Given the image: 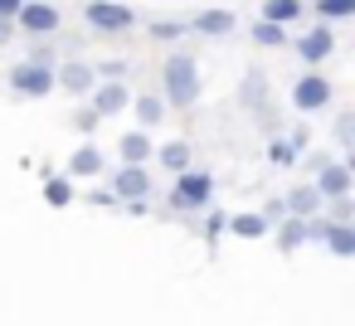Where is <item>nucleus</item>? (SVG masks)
Listing matches in <instances>:
<instances>
[{"label": "nucleus", "instance_id": "obj_1", "mask_svg": "<svg viewBox=\"0 0 355 326\" xmlns=\"http://www.w3.org/2000/svg\"><path fill=\"white\" fill-rule=\"evenodd\" d=\"M161 103L166 108H195V98H200V64L190 59V54H171L166 64H161Z\"/></svg>", "mask_w": 355, "mask_h": 326}, {"label": "nucleus", "instance_id": "obj_2", "mask_svg": "<svg viewBox=\"0 0 355 326\" xmlns=\"http://www.w3.org/2000/svg\"><path fill=\"white\" fill-rule=\"evenodd\" d=\"M209 200H214V175L209 171H180L175 175V185H171V209H180V214H200V209H209Z\"/></svg>", "mask_w": 355, "mask_h": 326}, {"label": "nucleus", "instance_id": "obj_3", "mask_svg": "<svg viewBox=\"0 0 355 326\" xmlns=\"http://www.w3.org/2000/svg\"><path fill=\"white\" fill-rule=\"evenodd\" d=\"M6 83H10V93H20V98H49V93H54V64L20 59V64H10Z\"/></svg>", "mask_w": 355, "mask_h": 326}, {"label": "nucleus", "instance_id": "obj_4", "mask_svg": "<svg viewBox=\"0 0 355 326\" xmlns=\"http://www.w3.org/2000/svg\"><path fill=\"white\" fill-rule=\"evenodd\" d=\"M83 20H88V30H98V35H127V30L137 25V15H132L127 6H117V0H88V6H83Z\"/></svg>", "mask_w": 355, "mask_h": 326}, {"label": "nucleus", "instance_id": "obj_5", "mask_svg": "<svg viewBox=\"0 0 355 326\" xmlns=\"http://www.w3.org/2000/svg\"><path fill=\"white\" fill-rule=\"evenodd\" d=\"M59 25H64V15H59V6H49V0H25L20 15H15V30H25L35 40H54Z\"/></svg>", "mask_w": 355, "mask_h": 326}, {"label": "nucleus", "instance_id": "obj_6", "mask_svg": "<svg viewBox=\"0 0 355 326\" xmlns=\"http://www.w3.org/2000/svg\"><path fill=\"white\" fill-rule=\"evenodd\" d=\"M331 98H336V88H331V78H321L316 69L311 74H302L297 83H292V108L306 117V112H321V108H331Z\"/></svg>", "mask_w": 355, "mask_h": 326}, {"label": "nucleus", "instance_id": "obj_7", "mask_svg": "<svg viewBox=\"0 0 355 326\" xmlns=\"http://www.w3.org/2000/svg\"><path fill=\"white\" fill-rule=\"evenodd\" d=\"M306 234L316 243L331 248V258H355V224H336V219H306Z\"/></svg>", "mask_w": 355, "mask_h": 326}, {"label": "nucleus", "instance_id": "obj_8", "mask_svg": "<svg viewBox=\"0 0 355 326\" xmlns=\"http://www.w3.org/2000/svg\"><path fill=\"white\" fill-rule=\"evenodd\" d=\"M93 83H98V74H93L88 59H64V64L54 69V88H64V93H73V98H88Z\"/></svg>", "mask_w": 355, "mask_h": 326}, {"label": "nucleus", "instance_id": "obj_9", "mask_svg": "<svg viewBox=\"0 0 355 326\" xmlns=\"http://www.w3.org/2000/svg\"><path fill=\"white\" fill-rule=\"evenodd\" d=\"M311 185H316V195H321V205H326V200H340V195H350L355 175H350V166H345V161H321Z\"/></svg>", "mask_w": 355, "mask_h": 326}, {"label": "nucleus", "instance_id": "obj_10", "mask_svg": "<svg viewBox=\"0 0 355 326\" xmlns=\"http://www.w3.org/2000/svg\"><path fill=\"white\" fill-rule=\"evenodd\" d=\"M336 54V35H331V25H311L302 40H297V59L306 64V69H316V64H326Z\"/></svg>", "mask_w": 355, "mask_h": 326}, {"label": "nucleus", "instance_id": "obj_11", "mask_svg": "<svg viewBox=\"0 0 355 326\" xmlns=\"http://www.w3.org/2000/svg\"><path fill=\"white\" fill-rule=\"evenodd\" d=\"M146 195H151V171L146 166H122L112 175V200L132 205V200H146Z\"/></svg>", "mask_w": 355, "mask_h": 326}, {"label": "nucleus", "instance_id": "obj_12", "mask_svg": "<svg viewBox=\"0 0 355 326\" xmlns=\"http://www.w3.org/2000/svg\"><path fill=\"white\" fill-rule=\"evenodd\" d=\"M88 108H93L98 117H117L122 108H132V93H127V83H93Z\"/></svg>", "mask_w": 355, "mask_h": 326}, {"label": "nucleus", "instance_id": "obj_13", "mask_svg": "<svg viewBox=\"0 0 355 326\" xmlns=\"http://www.w3.org/2000/svg\"><path fill=\"white\" fill-rule=\"evenodd\" d=\"M234 25H239V15L234 10H200L190 25H185V35H205V40H224V35H234Z\"/></svg>", "mask_w": 355, "mask_h": 326}, {"label": "nucleus", "instance_id": "obj_14", "mask_svg": "<svg viewBox=\"0 0 355 326\" xmlns=\"http://www.w3.org/2000/svg\"><path fill=\"white\" fill-rule=\"evenodd\" d=\"M117 151H122V166H146L156 146H151V137H146V132L137 127V132H127V137L117 141Z\"/></svg>", "mask_w": 355, "mask_h": 326}, {"label": "nucleus", "instance_id": "obj_15", "mask_svg": "<svg viewBox=\"0 0 355 326\" xmlns=\"http://www.w3.org/2000/svg\"><path fill=\"white\" fill-rule=\"evenodd\" d=\"M151 156H156V161H161V171H171V175H180V171H190V161H195V151H190V141H166V146H156Z\"/></svg>", "mask_w": 355, "mask_h": 326}, {"label": "nucleus", "instance_id": "obj_16", "mask_svg": "<svg viewBox=\"0 0 355 326\" xmlns=\"http://www.w3.org/2000/svg\"><path fill=\"white\" fill-rule=\"evenodd\" d=\"M282 205H287V214H297V219H316V209H321V195H316V185L306 180V185H297L292 195H282Z\"/></svg>", "mask_w": 355, "mask_h": 326}, {"label": "nucleus", "instance_id": "obj_17", "mask_svg": "<svg viewBox=\"0 0 355 326\" xmlns=\"http://www.w3.org/2000/svg\"><path fill=\"white\" fill-rule=\"evenodd\" d=\"M306 239H311V234H306V219H297V214L277 219V253H297Z\"/></svg>", "mask_w": 355, "mask_h": 326}, {"label": "nucleus", "instance_id": "obj_18", "mask_svg": "<svg viewBox=\"0 0 355 326\" xmlns=\"http://www.w3.org/2000/svg\"><path fill=\"white\" fill-rule=\"evenodd\" d=\"M132 108H137V122H141V132H146V127H161V122H166V112H171V108H166L156 93H137V98H132Z\"/></svg>", "mask_w": 355, "mask_h": 326}, {"label": "nucleus", "instance_id": "obj_19", "mask_svg": "<svg viewBox=\"0 0 355 326\" xmlns=\"http://www.w3.org/2000/svg\"><path fill=\"white\" fill-rule=\"evenodd\" d=\"M69 175H83V180H93V175H103V151L98 146H78L73 156H69Z\"/></svg>", "mask_w": 355, "mask_h": 326}, {"label": "nucleus", "instance_id": "obj_20", "mask_svg": "<svg viewBox=\"0 0 355 326\" xmlns=\"http://www.w3.org/2000/svg\"><path fill=\"white\" fill-rule=\"evenodd\" d=\"M248 40H253L258 49H282V44H287V25H272V20H253Z\"/></svg>", "mask_w": 355, "mask_h": 326}, {"label": "nucleus", "instance_id": "obj_21", "mask_svg": "<svg viewBox=\"0 0 355 326\" xmlns=\"http://www.w3.org/2000/svg\"><path fill=\"white\" fill-rule=\"evenodd\" d=\"M263 93H268V78L253 69V74L243 78V88H239V103H243L248 112H258V117H263Z\"/></svg>", "mask_w": 355, "mask_h": 326}, {"label": "nucleus", "instance_id": "obj_22", "mask_svg": "<svg viewBox=\"0 0 355 326\" xmlns=\"http://www.w3.org/2000/svg\"><path fill=\"white\" fill-rule=\"evenodd\" d=\"M224 229L234 239H263L268 234V219L263 214H234V219H224Z\"/></svg>", "mask_w": 355, "mask_h": 326}, {"label": "nucleus", "instance_id": "obj_23", "mask_svg": "<svg viewBox=\"0 0 355 326\" xmlns=\"http://www.w3.org/2000/svg\"><path fill=\"white\" fill-rule=\"evenodd\" d=\"M44 200H49L54 209L73 205V180H69V175H49V180H44Z\"/></svg>", "mask_w": 355, "mask_h": 326}, {"label": "nucleus", "instance_id": "obj_24", "mask_svg": "<svg viewBox=\"0 0 355 326\" xmlns=\"http://www.w3.org/2000/svg\"><path fill=\"white\" fill-rule=\"evenodd\" d=\"M297 15H302V0H268L263 6V20H272V25H287Z\"/></svg>", "mask_w": 355, "mask_h": 326}, {"label": "nucleus", "instance_id": "obj_25", "mask_svg": "<svg viewBox=\"0 0 355 326\" xmlns=\"http://www.w3.org/2000/svg\"><path fill=\"white\" fill-rule=\"evenodd\" d=\"M355 0H316V20H350Z\"/></svg>", "mask_w": 355, "mask_h": 326}, {"label": "nucleus", "instance_id": "obj_26", "mask_svg": "<svg viewBox=\"0 0 355 326\" xmlns=\"http://www.w3.org/2000/svg\"><path fill=\"white\" fill-rule=\"evenodd\" d=\"M297 156H302V151H297L287 137H272V141H268V161H272V166H292Z\"/></svg>", "mask_w": 355, "mask_h": 326}, {"label": "nucleus", "instance_id": "obj_27", "mask_svg": "<svg viewBox=\"0 0 355 326\" xmlns=\"http://www.w3.org/2000/svg\"><path fill=\"white\" fill-rule=\"evenodd\" d=\"M331 137H336V146H340V151H350V146H355V112H340Z\"/></svg>", "mask_w": 355, "mask_h": 326}, {"label": "nucleus", "instance_id": "obj_28", "mask_svg": "<svg viewBox=\"0 0 355 326\" xmlns=\"http://www.w3.org/2000/svg\"><path fill=\"white\" fill-rule=\"evenodd\" d=\"M326 209H331V219H336V224H350V214H355L350 195H340V200H326Z\"/></svg>", "mask_w": 355, "mask_h": 326}, {"label": "nucleus", "instance_id": "obj_29", "mask_svg": "<svg viewBox=\"0 0 355 326\" xmlns=\"http://www.w3.org/2000/svg\"><path fill=\"white\" fill-rule=\"evenodd\" d=\"M98 122H103V117H98V112H93V108H88V103H83V108H78V112H73V127H78V132H93V127H98Z\"/></svg>", "mask_w": 355, "mask_h": 326}, {"label": "nucleus", "instance_id": "obj_30", "mask_svg": "<svg viewBox=\"0 0 355 326\" xmlns=\"http://www.w3.org/2000/svg\"><path fill=\"white\" fill-rule=\"evenodd\" d=\"M180 35H185V25H161V20L151 25V40H180Z\"/></svg>", "mask_w": 355, "mask_h": 326}, {"label": "nucleus", "instance_id": "obj_31", "mask_svg": "<svg viewBox=\"0 0 355 326\" xmlns=\"http://www.w3.org/2000/svg\"><path fill=\"white\" fill-rule=\"evenodd\" d=\"M263 219H268V224H277V219H287V205H282V195L263 205Z\"/></svg>", "mask_w": 355, "mask_h": 326}, {"label": "nucleus", "instance_id": "obj_32", "mask_svg": "<svg viewBox=\"0 0 355 326\" xmlns=\"http://www.w3.org/2000/svg\"><path fill=\"white\" fill-rule=\"evenodd\" d=\"M30 59H35V64H54L59 54H54V44H35V49H30Z\"/></svg>", "mask_w": 355, "mask_h": 326}, {"label": "nucleus", "instance_id": "obj_33", "mask_svg": "<svg viewBox=\"0 0 355 326\" xmlns=\"http://www.w3.org/2000/svg\"><path fill=\"white\" fill-rule=\"evenodd\" d=\"M20 6H25V0H0V20H15Z\"/></svg>", "mask_w": 355, "mask_h": 326}, {"label": "nucleus", "instance_id": "obj_34", "mask_svg": "<svg viewBox=\"0 0 355 326\" xmlns=\"http://www.w3.org/2000/svg\"><path fill=\"white\" fill-rule=\"evenodd\" d=\"M15 40V20H0V44H10Z\"/></svg>", "mask_w": 355, "mask_h": 326}]
</instances>
